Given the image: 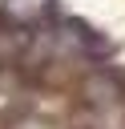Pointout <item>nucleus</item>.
Returning <instances> with one entry per match:
<instances>
[{
  "label": "nucleus",
  "instance_id": "obj_1",
  "mask_svg": "<svg viewBox=\"0 0 125 129\" xmlns=\"http://www.w3.org/2000/svg\"><path fill=\"white\" fill-rule=\"evenodd\" d=\"M48 12H52V0H4L0 4V20L20 24V28H40Z\"/></svg>",
  "mask_w": 125,
  "mask_h": 129
}]
</instances>
